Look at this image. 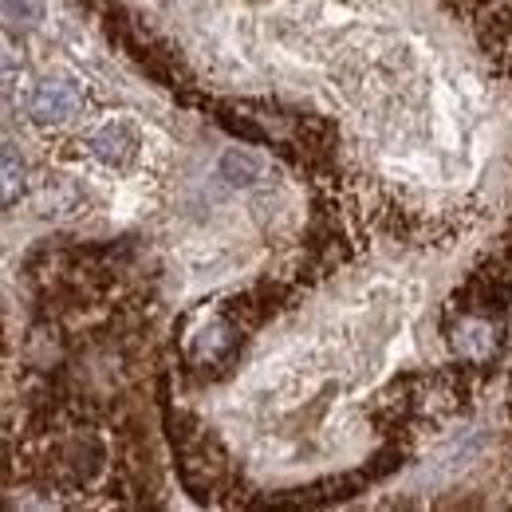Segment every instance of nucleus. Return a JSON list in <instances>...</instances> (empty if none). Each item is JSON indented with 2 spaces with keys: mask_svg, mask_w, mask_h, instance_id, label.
Masks as SVG:
<instances>
[{
  "mask_svg": "<svg viewBox=\"0 0 512 512\" xmlns=\"http://www.w3.org/2000/svg\"><path fill=\"white\" fill-rule=\"evenodd\" d=\"M83 107V95H79V87L71 83V79H44V83H36V91H32V99H28V115L36 119V123H67L75 111Z\"/></svg>",
  "mask_w": 512,
  "mask_h": 512,
  "instance_id": "f257e3e1",
  "label": "nucleus"
},
{
  "mask_svg": "<svg viewBox=\"0 0 512 512\" xmlns=\"http://www.w3.org/2000/svg\"><path fill=\"white\" fill-rule=\"evenodd\" d=\"M453 351L465 363H489L497 355V327L485 316H465L453 327Z\"/></svg>",
  "mask_w": 512,
  "mask_h": 512,
  "instance_id": "f03ea898",
  "label": "nucleus"
},
{
  "mask_svg": "<svg viewBox=\"0 0 512 512\" xmlns=\"http://www.w3.org/2000/svg\"><path fill=\"white\" fill-rule=\"evenodd\" d=\"M87 146L107 166H127L130 158H134V150H138V130H134V123L119 119V123H107L103 130H95Z\"/></svg>",
  "mask_w": 512,
  "mask_h": 512,
  "instance_id": "7ed1b4c3",
  "label": "nucleus"
},
{
  "mask_svg": "<svg viewBox=\"0 0 512 512\" xmlns=\"http://www.w3.org/2000/svg\"><path fill=\"white\" fill-rule=\"evenodd\" d=\"M221 174L233 182V186H253L256 178L264 174V162L253 158V154H241V150H229L221 158Z\"/></svg>",
  "mask_w": 512,
  "mask_h": 512,
  "instance_id": "20e7f679",
  "label": "nucleus"
},
{
  "mask_svg": "<svg viewBox=\"0 0 512 512\" xmlns=\"http://www.w3.org/2000/svg\"><path fill=\"white\" fill-rule=\"evenodd\" d=\"M229 343H233L229 327H225V323H209V327L197 335V359H217Z\"/></svg>",
  "mask_w": 512,
  "mask_h": 512,
  "instance_id": "39448f33",
  "label": "nucleus"
},
{
  "mask_svg": "<svg viewBox=\"0 0 512 512\" xmlns=\"http://www.w3.org/2000/svg\"><path fill=\"white\" fill-rule=\"evenodd\" d=\"M20 190H24V166L16 158V146L8 142L4 146V205H12L20 197Z\"/></svg>",
  "mask_w": 512,
  "mask_h": 512,
  "instance_id": "423d86ee",
  "label": "nucleus"
},
{
  "mask_svg": "<svg viewBox=\"0 0 512 512\" xmlns=\"http://www.w3.org/2000/svg\"><path fill=\"white\" fill-rule=\"evenodd\" d=\"M4 16H8V24H32L40 16V4L36 0H4Z\"/></svg>",
  "mask_w": 512,
  "mask_h": 512,
  "instance_id": "0eeeda50",
  "label": "nucleus"
}]
</instances>
